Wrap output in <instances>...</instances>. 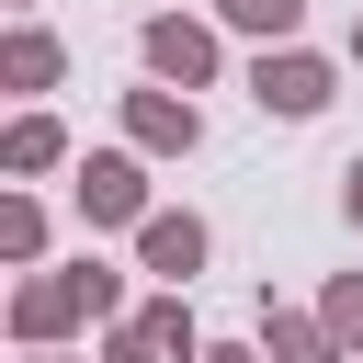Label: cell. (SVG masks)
I'll use <instances>...</instances> for the list:
<instances>
[{
    "mask_svg": "<svg viewBox=\"0 0 363 363\" xmlns=\"http://www.w3.org/2000/svg\"><path fill=\"white\" fill-rule=\"evenodd\" d=\"M136 57H147V79L159 91H204L216 68H227V45H216V23H193V11H147V34H136Z\"/></svg>",
    "mask_w": 363,
    "mask_h": 363,
    "instance_id": "1",
    "label": "cell"
},
{
    "mask_svg": "<svg viewBox=\"0 0 363 363\" xmlns=\"http://www.w3.org/2000/svg\"><path fill=\"white\" fill-rule=\"evenodd\" d=\"M329 91H340V68H329L318 45H261V68H250V102H261V113H284V125L329 113Z\"/></svg>",
    "mask_w": 363,
    "mask_h": 363,
    "instance_id": "2",
    "label": "cell"
},
{
    "mask_svg": "<svg viewBox=\"0 0 363 363\" xmlns=\"http://www.w3.org/2000/svg\"><path fill=\"white\" fill-rule=\"evenodd\" d=\"M68 193H79V227H147V216H159V204H147V159H136V147H91Z\"/></svg>",
    "mask_w": 363,
    "mask_h": 363,
    "instance_id": "3",
    "label": "cell"
},
{
    "mask_svg": "<svg viewBox=\"0 0 363 363\" xmlns=\"http://www.w3.org/2000/svg\"><path fill=\"white\" fill-rule=\"evenodd\" d=\"M79 318H91V295H79V272H68V261H57V272H23V284H11V340H23V352H57V340H68Z\"/></svg>",
    "mask_w": 363,
    "mask_h": 363,
    "instance_id": "4",
    "label": "cell"
},
{
    "mask_svg": "<svg viewBox=\"0 0 363 363\" xmlns=\"http://www.w3.org/2000/svg\"><path fill=\"white\" fill-rule=\"evenodd\" d=\"M204 250H216V238H204V216H193V204H159V216L136 227V261L159 272V295H193V272H204Z\"/></svg>",
    "mask_w": 363,
    "mask_h": 363,
    "instance_id": "5",
    "label": "cell"
},
{
    "mask_svg": "<svg viewBox=\"0 0 363 363\" xmlns=\"http://www.w3.org/2000/svg\"><path fill=\"white\" fill-rule=\"evenodd\" d=\"M125 147L136 159H193L204 147V113L182 91H125Z\"/></svg>",
    "mask_w": 363,
    "mask_h": 363,
    "instance_id": "6",
    "label": "cell"
},
{
    "mask_svg": "<svg viewBox=\"0 0 363 363\" xmlns=\"http://www.w3.org/2000/svg\"><path fill=\"white\" fill-rule=\"evenodd\" d=\"M0 79H11V91H57V79H68V45H57L45 23H11V34H0Z\"/></svg>",
    "mask_w": 363,
    "mask_h": 363,
    "instance_id": "7",
    "label": "cell"
},
{
    "mask_svg": "<svg viewBox=\"0 0 363 363\" xmlns=\"http://www.w3.org/2000/svg\"><path fill=\"white\" fill-rule=\"evenodd\" d=\"M261 352H272V363H352V352L329 340V318H306V306H261Z\"/></svg>",
    "mask_w": 363,
    "mask_h": 363,
    "instance_id": "8",
    "label": "cell"
},
{
    "mask_svg": "<svg viewBox=\"0 0 363 363\" xmlns=\"http://www.w3.org/2000/svg\"><path fill=\"white\" fill-rule=\"evenodd\" d=\"M57 159H68V125H57V113H11V125H0V170H11V182L57 170Z\"/></svg>",
    "mask_w": 363,
    "mask_h": 363,
    "instance_id": "9",
    "label": "cell"
},
{
    "mask_svg": "<svg viewBox=\"0 0 363 363\" xmlns=\"http://www.w3.org/2000/svg\"><path fill=\"white\" fill-rule=\"evenodd\" d=\"M136 329H147L170 363H204V352H216V340L193 329V306H182V295H147V306H136Z\"/></svg>",
    "mask_w": 363,
    "mask_h": 363,
    "instance_id": "10",
    "label": "cell"
},
{
    "mask_svg": "<svg viewBox=\"0 0 363 363\" xmlns=\"http://www.w3.org/2000/svg\"><path fill=\"white\" fill-rule=\"evenodd\" d=\"M227 34H261V45H295L306 34V0H216Z\"/></svg>",
    "mask_w": 363,
    "mask_h": 363,
    "instance_id": "11",
    "label": "cell"
},
{
    "mask_svg": "<svg viewBox=\"0 0 363 363\" xmlns=\"http://www.w3.org/2000/svg\"><path fill=\"white\" fill-rule=\"evenodd\" d=\"M0 261H11V272L45 261V204H34V193H0Z\"/></svg>",
    "mask_w": 363,
    "mask_h": 363,
    "instance_id": "12",
    "label": "cell"
},
{
    "mask_svg": "<svg viewBox=\"0 0 363 363\" xmlns=\"http://www.w3.org/2000/svg\"><path fill=\"white\" fill-rule=\"evenodd\" d=\"M318 318H329V340L363 363V272H329V295H318Z\"/></svg>",
    "mask_w": 363,
    "mask_h": 363,
    "instance_id": "13",
    "label": "cell"
},
{
    "mask_svg": "<svg viewBox=\"0 0 363 363\" xmlns=\"http://www.w3.org/2000/svg\"><path fill=\"white\" fill-rule=\"evenodd\" d=\"M102 363H170V352H159V340H147V329L125 318V329H102Z\"/></svg>",
    "mask_w": 363,
    "mask_h": 363,
    "instance_id": "14",
    "label": "cell"
},
{
    "mask_svg": "<svg viewBox=\"0 0 363 363\" xmlns=\"http://www.w3.org/2000/svg\"><path fill=\"white\" fill-rule=\"evenodd\" d=\"M204 363H272V352H261V340H216Z\"/></svg>",
    "mask_w": 363,
    "mask_h": 363,
    "instance_id": "15",
    "label": "cell"
},
{
    "mask_svg": "<svg viewBox=\"0 0 363 363\" xmlns=\"http://www.w3.org/2000/svg\"><path fill=\"white\" fill-rule=\"evenodd\" d=\"M340 216H352V227H363V159H352V170H340Z\"/></svg>",
    "mask_w": 363,
    "mask_h": 363,
    "instance_id": "16",
    "label": "cell"
},
{
    "mask_svg": "<svg viewBox=\"0 0 363 363\" xmlns=\"http://www.w3.org/2000/svg\"><path fill=\"white\" fill-rule=\"evenodd\" d=\"M352 68H363V23H352Z\"/></svg>",
    "mask_w": 363,
    "mask_h": 363,
    "instance_id": "17",
    "label": "cell"
},
{
    "mask_svg": "<svg viewBox=\"0 0 363 363\" xmlns=\"http://www.w3.org/2000/svg\"><path fill=\"white\" fill-rule=\"evenodd\" d=\"M23 363H68V352H23Z\"/></svg>",
    "mask_w": 363,
    "mask_h": 363,
    "instance_id": "18",
    "label": "cell"
},
{
    "mask_svg": "<svg viewBox=\"0 0 363 363\" xmlns=\"http://www.w3.org/2000/svg\"><path fill=\"white\" fill-rule=\"evenodd\" d=\"M11 11H23V23H34V0H11Z\"/></svg>",
    "mask_w": 363,
    "mask_h": 363,
    "instance_id": "19",
    "label": "cell"
}]
</instances>
